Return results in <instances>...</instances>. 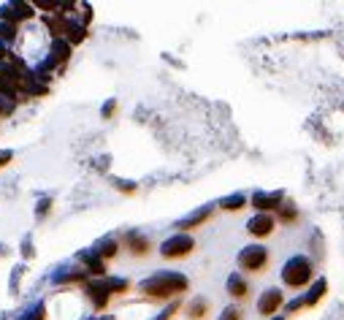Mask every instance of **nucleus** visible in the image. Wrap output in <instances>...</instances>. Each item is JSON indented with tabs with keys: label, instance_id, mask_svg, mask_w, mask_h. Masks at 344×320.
<instances>
[{
	"label": "nucleus",
	"instance_id": "1",
	"mask_svg": "<svg viewBox=\"0 0 344 320\" xmlns=\"http://www.w3.org/2000/svg\"><path fill=\"white\" fill-rule=\"evenodd\" d=\"M187 277L179 274V271H158V274L146 277L138 291L144 296H152V299H174V296L187 291Z\"/></svg>",
	"mask_w": 344,
	"mask_h": 320
},
{
	"label": "nucleus",
	"instance_id": "2",
	"mask_svg": "<svg viewBox=\"0 0 344 320\" xmlns=\"http://www.w3.org/2000/svg\"><path fill=\"white\" fill-rule=\"evenodd\" d=\"M282 279L287 288H303L312 279V263L303 255H295L282 266Z\"/></svg>",
	"mask_w": 344,
	"mask_h": 320
},
{
	"label": "nucleus",
	"instance_id": "3",
	"mask_svg": "<svg viewBox=\"0 0 344 320\" xmlns=\"http://www.w3.org/2000/svg\"><path fill=\"white\" fill-rule=\"evenodd\" d=\"M195 250V239L190 233H174V236H168L166 241L160 244V255L163 258H182V255H190Z\"/></svg>",
	"mask_w": 344,
	"mask_h": 320
},
{
	"label": "nucleus",
	"instance_id": "4",
	"mask_svg": "<svg viewBox=\"0 0 344 320\" xmlns=\"http://www.w3.org/2000/svg\"><path fill=\"white\" fill-rule=\"evenodd\" d=\"M265 263H269V253H265V247H244L239 253V266L244 269V271H260Z\"/></svg>",
	"mask_w": 344,
	"mask_h": 320
},
{
	"label": "nucleus",
	"instance_id": "5",
	"mask_svg": "<svg viewBox=\"0 0 344 320\" xmlns=\"http://www.w3.org/2000/svg\"><path fill=\"white\" fill-rule=\"evenodd\" d=\"M33 17V6L30 3H22V0H14V3H6L0 9V19L3 22H11V25H19L22 19H30Z\"/></svg>",
	"mask_w": 344,
	"mask_h": 320
},
{
	"label": "nucleus",
	"instance_id": "6",
	"mask_svg": "<svg viewBox=\"0 0 344 320\" xmlns=\"http://www.w3.org/2000/svg\"><path fill=\"white\" fill-rule=\"evenodd\" d=\"M84 293L90 296V301H92V307H95V309H106L108 299H111V293H108V288H106V277L87 282V285H84Z\"/></svg>",
	"mask_w": 344,
	"mask_h": 320
},
{
	"label": "nucleus",
	"instance_id": "7",
	"mask_svg": "<svg viewBox=\"0 0 344 320\" xmlns=\"http://www.w3.org/2000/svg\"><path fill=\"white\" fill-rule=\"evenodd\" d=\"M282 291H277V288H271V291H265L263 296H260V301H257V312H260V315H274V312H277L279 307H282Z\"/></svg>",
	"mask_w": 344,
	"mask_h": 320
},
{
	"label": "nucleus",
	"instance_id": "8",
	"mask_svg": "<svg viewBox=\"0 0 344 320\" xmlns=\"http://www.w3.org/2000/svg\"><path fill=\"white\" fill-rule=\"evenodd\" d=\"M282 204V193H255L252 206L257 209V215H269L271 209H279Z\"/></svg>",
	"mask_w": 344,
	"mask_h": 320
},
{
	"label": "nucleus",
	"instance_id": "9",
	"mask_svg": "<svg viewBox=\"0 0 344 320\" xmlns=\"http://www.w3.org/2000/svg\"><path fill=\"white\" fill-rule=\"evenodd\" d=\"M79 261L87 266V274H95L103 279L106 277V261L100 258V255L95 253V250H87V253H79Z\"/></svg>",
	"mask_w": 344,
	"mask_h": 320
},
{
	"label": "nucleus",
	"instance_id": "10",
	"mask_svg": "<svg viewBox=\"0 0 344 320\" xmlns=\"http://www.w3.org/2000/svg\"><path fill=\"white\" fill-rule=\"evenodd\" d=\"M209 217H212V206H203V209H195L193 215H187L184 220H179V223H176V231H179V233H187V231H190V228H198L201 223H206Z\"/></svg>",
	"mask_w": 344,
	"mask_h": 320
},
{
	"label": "nucleus",
	"instance_id": "11",
	"mask_svg": "<svg viewBox=\"0 0 344 320\" xmlns=\"http://www.w3.org/2000/svg\"><path fill=\"white\" fill-rule=\"evenodd\" d=\"M247 231L252 233V236H257V239L269 236V233L274 231V217L271 215H255L252 220L247 223Z\"/></svg>",
	"mask_w": 344,
	"mask_h": 320
},
{
	"label": "nucleus",
	"instance_id": "12",
	"mask_svg": "<svg viewBox=\"0 0 344 320\" xmlns=\"http://www.w3.org/2000/svg\"><path fill=\"white\" fill-rule=\"evenodd\" d=\"M71 49L73 46L65 41V38H54L52 41V49H49V57L57 62V65H65L68 60H71Z\"/></svg>",
	"mask_w": 344,
	"mask_h": 320
},
{
	"label": "nucleus",
	"instance_id": "13",
	"mask_svg": "<svg viewBox=\"0 0 344 320\" xmlns=\"http://www.w3.org/2000/svg\"><path fill=\"white\" fill-rule=\"evenodd\" d=\"M125 239H128V244H130V250H133V255H146V253L152 250L149 239H146L144 233H138V231H130Z\"/></svg>",
	"mask_w": 344,
	"mask_h": 320
},
{
	"label": "nucleus",
	"instance_id": "14",
	"mask_svg": "<svg viewBox=\"0 0 344 320\" xmlns=\"http://www.w3.org/2000/svg\"><path fill=\"white\" fill-rule=\"evenodd\" d=\"M92 250H95V253H98L103 261H108V258H114V255L120 253V241H117L114 236H103Z\"/></svg>",
	"mask_w": 344,
	"mask_h": 320
},
{
	"label": "nucleus",
	"instance_id": "15",
	"mask_svg": "<svg viewBox=\"0 0 344 320\" xmlns=\"http://www.w3.org/2000/svg\"><path fill=\"white\" fill-rule=\"evenodd\" d=\"M325 288H328V285H325V279H320V282L312 285V291H309L307 296H303V307H315V304L325 296Z\"/></svg>",
	"mask_w": 344,
	"mask_h": 320
},
{
	"label": "nucleus",
	"instance_id": "16",
	"mask_svg": "<svg viewBox=\"0 0 344 320\" xmlns=\"http://www.w3.org/2000/svg\"><path fill=\"white\" fill-rule=\"evenodd\" d=\"M228 293L236 296V299H241V296H247V282L241 274H231L228 277Z\"/></svg>",
	"mask_w": 344,
	"mask_h": 320
},
{
	"label": "nucleus",
	"instance_id": "17",
	"mask_svg": "<svg viewBox=\"0 0 344 320\" xmlns=\"http://www.w3.org/2000/svg\"><path fill=\"white\" fill-rule=\"evenodd\" d=\"M106 288H108V293H111V296H122V293L130 291V282H128V279H122V277H106Z\"/></svg>",
	"mask_w": 344,
	"mask_h": 320
},
{
	"label": "nucleus",
	"instance_id": "18",
	"mask_svg": "<svg viewBox=\"0 0 344 320\" xmlns=\"http://www.w3.org/2000/svg\"><path fill=\"white\" fill-rule=\"evenodd\" d=\"M247 204V196L244 193H233V196H228V198H222V209H228V212H236V209H241Z\"/></svg>",
	"mask_w": 344,
	"mask_h": 320
},
{
	"label": "nucleus",
	"instance_id": "19",
	"mask_svg": "<svg viewBox=\"0 0 344 320\" xmlns=\"http://www.w3.org/2000/svg\"><path fill=\"white\" fill-rule=\"evenodd\" d=\"M14 38H17V25H11V22H0V44L14 41Z\"/></svg>",
	"mask_w": 344,
	"mask_h": 320
},
{
	"label": "nucleus",
	"instance_id": "20",
	"mask_svg": "<svg viewBox=\"0 0 344 320\" xmlns=\"http://www.w3.org/2000/svg\"><path fill=\"white\" fill-rule=\"evenodd\" d=\"M14 109H17V100H14V98H3V95H0V120L11 117V114H14Z\"/></svg>",
	"mask_w": 344,
	"mask_h": 320
},
{
	"label": "nucleus",
	"instance_id": "21",
	"mask_svg": "<svg viewBox=\"0 0 344 320\" xmlns=\"http://www.w3.org/2000/svg\"><path fill=\"white\" fill-rule=\"evenodd\" d=\"M84 274L87 271H76V269H71V274H54V282H79V279H84Z\"/></svg>",
	"mask_w": 344,
	"mask_h": 320
},
{
	"label": "nucleus",
	"instance_id": "22",
	"mask_svg": "<svg viewBox=\"0 0 344 320\" xmlns=\"http://www.w3.org/2000/svg\"><path fill=\"white\" fill-rule=\"evenodd\" d=\"M44 317H46V307H44V304H35V307L30 312H25L19 320H44Z\"/></svg>",
	"mask_w": 344,
	"mask_h": 320
},
{
	"label": "nucleus",
	"instance_id": "23",
	"mask_svg": "<svg viewBox=\"0 0 344 320\" xmlns=\"http://www.w3.org/2000/svg\"><path fill=\"white\" fill-rule=\"evenodd\" d=\"M187 312H190V317H193V320L203 317V312H206V301H203V299H195V301L190 304V309H187Z\"/></svg>",
	"mask_w": 344,
	"mask_h": 320
},
{
	"label": "nucleus",
	"instance_id": "24",
	"mask_svg": "<svg viewBox=\"0 0 344 320\" xmlns=\"http://www.w3.org/2000/svg\"><path fill=\"white\" fill-rule=\"evenodd\" d=\"M49 209H52V198H41V201H38V209H35V217H38V220H44Z\"/></svg>",
	"mask_w": 344,
	"mask_h": 320
},
{
	"label": "nucleus",
	"instance_id": "25",
	"mask_svg": "<svg viewBox=\"0 0 344 320\" xmlns=\"http://www.w3.org/2000/svg\"><path fill=\"white\" fill-rule=\"evenodd\" d=\"M22 271H25V266H14V274H11V291H14V293L19 291V277H22Z\"/></svg>",
	"mask_w": 344,
	"mask_h": 320
},
{
	"label": "nucleus",
	"instance_id": "26",
	"mask_svg": "<svg viewBox=\"0 0 344 320\" xmlns=\"http://www.w3.org/2000/svg\"><path fill=\"white\" fill-rule=\"evenodd\" d=\"M114 112H117V100H114V98H108L106 103H103V112H100V114H103V120H108V117H111Z\"/></svg>",
	"mask_w": 344,
	"mask_h": 320
},
{
	"label": "nucleus",
	"instance_id": "27",
	"mask_svg": "<svg viewBox=\"0 0 344 320\" xmlns=\"http://www.w3.org/2000/svg\"><path fill=\"white\" fill-rule=\"evenodd\" d=\"M11 158H14V152H11V150H0V168H3V166H9Z\"/></svg>",
	"mask_w": 344,
	"mask_h": 320
},
{
	"label": "nucleus",
	"instance_id": "28",
	"mask_svg": "<svg viewBox=\"0 0 344 320\" xmlns=\"http://www.w3.org/2000/svg\"><path fill=\"white\" fill-rule=\"evenodd\" d=\"M176 312H179V304L174 301V304H171V307H168V309H166V312H163V315H160V320H171V317L176 315Z\"/></svg>",
	"mask_w": 344,
	"mask_h": 320
},
{
	"label": "nucleus",
	"instance_id": "29",
	"mask_svg": "<svg viewBox=\"0 0 344 320\" xmlns=\"http://www.w3.org/2000/svg\"><path fill=\"white\" fill-rule=\"evenodd\" d=\"M11 49H9V46H6V44H0V60H3V62H9L11 60Z\"/></svg>",
	"mask_w": 344,
	"mask_h": 320
},
{
	"label": "nucleus",
	"instance_id": "30",
	"mask_svg": "<svg viewBox=\"0 0 344 320\" xmlns=\"http://www.w3.org/2000/svg\"><path fill=\"white\" fill-rule=\"evenodd\" d=\"M220 320H239V309H233V307L225 309V315H222Z\"/></svg>",
	"mask_w": 344,
	"mask_h": 320
},
{
	"label": "nucleus",
	"instance_id": "31",
	"mask_svg": "<svg viewBox=\"0 0 344 320\" xmlns=\"http://www.w3.org/2000/svg\"><path fill=\"white\" fill-rule=\"evenodd\" d=\"M22 253H25V255H33V244H30V239L22 241Z\"/></svg>",
	"mask_w": 344,
	"mask_h": 320
},
{
	"label": "nucleus",
	"instance_id": "32",
	"mask_svg": "<svg viewBox=\"0 0 344 320\" xmlns=\"http://www.w3.org/2000/svg\"><path fill=\"white\" fill-rule=\"evenodd\" d=\"M293 217H295V209H282V220H293Z\"/></svg>",
	"mask_w": 344,
	"mask_h": 320
},
{
	"label": "nucleus",
	"instance_id": "33",
	"mask_svg": "<svg viewBox=\"0 0 344 320\" xmlns=\"http://www.w3.org/2000/svg\"><path fill=\"white\" fill-rule=\"evenodd\" d=\"M95 320H114V317H95Z\"/></svg>",
	"mask_w": 344,
	"mask_h": 320
},
{
	"label": "nucleus",
	"instance_id": "34",
	"mask_svg": "<svg viewBox=\"0 0 344 320\" xmlns=\"http://www.w3.org/2000/svg\"><path fill=\"white\" fill-rule=\"evenodd\" d=\"M274 320H285V317H274Z\"/></svg>",
	"mask_w": 344,
	"mask_h": 320
}]
</instances>
